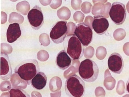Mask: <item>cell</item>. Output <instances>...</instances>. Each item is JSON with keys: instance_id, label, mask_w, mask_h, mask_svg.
Wrapping results in <instances>:
<instances>
[{"instance_id": "cell-1", "label": "cell", "mask_w": 129, "mask_h": 97, "mask_svg": "<svg viewBox=\"0 0 129 97\" xmlns=\"http://www.w3.org/2000/svg\"><path fill=\"white\" fill-rule=\"evenodd\" d=\"M39 71L38 62L34 59L23 61L15 69V72L28 85L31 84L32 79Z\"/></svg>"}, {"instance_id": "cell-2", "label": "cell", "mask_w": 129, "mask_h": 97, "mask_svg": "<svg viewBox=\"0 0 129 97\" xmlns=\"http://www.w3.org/2000/svg\"><path fill=\"white\" fill-rule=\"evenodd\" d=\"M65 90L67 95L69 97H82L85 93V84L80 77L73 75L66 81Z\"/></svg>"}, {"instance_id": "cell-3", "label": "cell", "mask_w": 129, "mask_h": 97, "mask_svg": "<svg viewBox=\"0 0 129 97\" xmlns=\"http://www.w3.org/2000/svg\"><path fill=\"white\" fill-rule=\"evenodd\" d=\"M78 72L81 78L85 81L89 83L94 82L98 78L99 67L93 61L86 59L80 64Z\"/></svg>"}, {"instance_id": "cell-4", "label": "cell", "mask_w": 129, "mask_h": 97, "mask_svg": "<svg viewBox=\"0 0 129 97\" xmlns=\"http://www.w3.org/2000/svg\"><path fill=\"white\" fill-rule=\"evenodd\" d=\"M84 46L75 34L67 36L64 43V50L73 60L82 58L84 50Z\"/></svg>"}, {"instance_id": "cell-5", "label": "cell", "mask_w": 129, "mask_h": 97, "mask_svg": "<svg viewBox=\"0 0 129 97\" xmlns=\"http://www.w3.org/2000/svg\"><path fill=\"white\" fill-rule=\"evenodd\" d=\"M126 9L125 5L120 2H115L112 4L109 15L111 19L117 25H121L126 19Z\"/></svg>"}, {"instance_id": "cell-6", "label": "cell", "mask_w": 129, "mask_h": 97, "mask_svg": "<svg viewBox=\"0 0 129 97\" xmlns=\"http://www.w3.org/2000/svg\"><path fill=\"white\" fill-rule=\"evenodd\" d=\"M74 34L84 46H88L92 40V29L84 23H79L76 26Z\"/></svg>"}, {"instance_id": "cell-7", "label": "cell", "mask_w": 129, "mask_h": 97, "mask_svg": "<svg viewBox=\"0 0 129 97\" xmlns=\"http://www.w3.org/2000/svg\"><path fill=\"white\" fill-rule=\"evenodd\" d=\"M67 24L66 21H58L52 28L50 37L55 43H61L66 39L68 30Z\"/></svg>"}, {"instance_id": "cell-8", "label": "cell", "mask_w": 129, "mask_h": 97, "mask_svg": "<svg viewBox=\"0 0 129 97\" xmlns=\"http://www.w3.org/2000/svg\"><path fill=\"white\" fill-rule=\"evenodd\" d=\"M27 19L33 29L38 30L41 27L44 23V17L41 9L35 5L28 13Z\"/></svg>"}, {"instance_id": "cell-9", "label": "cell", "mask_w": 129, "mask_h": 97, "mask_svg": "<svg viewBox=\"0 0 129 97\" xmlns=\"http://www.w3.org/2000/svg\"><path fill=\"white\" fill-rule=\"evenodd\" d=\"M108 66L111 72L115 74H120L124 67V62L122 56L117 53L111 54L108 59Z\"/></svg>"}, {"instance_id": "cell-10", "label": "cell", "mask_w": 129, "mask_h": 97, "mask_svg": "<svg viewBox=\"0 0 129 97\" xmlns=\"http://www.w3.org/2000/svg\"><path fill=\"white\" fill-rule=\"evenodd\" d=\"M12 75V69L9 58L7 54L1 53V79L7 80Z\"/></svg>"}, {"instance_id": "cell-11", "label": "cell", "mask_w": 129, "mask_h": 97, "mask_svg": "<svg viewBox=\"0 0 129 97\" xmlns=\"http://www.w3.org/2000/svg\"><path fill=\"white\" fill-rule=\"evenodd\" d=\"M92 27L96 33L102 35L106 33L109 28V21L103 15L94 16L92 23Z\"/></svg>"}, {"instance_id": "cell-12", "label": "cell", "mask_w": 129, "mask_h": 97, "mask_svg": "<svg viewBox=\"0 0 129 97\" xmlns=\"http://www.w3.org/2000/svg\"><path fill=\"white\" fill-rule=\"evenodd\" d=\"M21 32L19 24L17 23L10 24L7 31L8 42L11 43L15 41L21 36Z\"/></svg>"}, {"instance_id": "cell-13", "label": "cell", "mask_w": 129, "mask_h": 97, "mask_svg": "<svg viewBox=\"0 0 129 97\" xmlns=\"http://www.w3.org/2000/svg\"><path fill=\"white\" fill-rule=\"evenodd\" d=\"M56 66L61 70H64L69 68L72 64V59L64 50L58 53L56 58Z\"/></svg>"}, {"instance_id": "cell-14", "label": "cell", "mask_w": 129, "mask_h": 97, "mask_svg": "<svg viewBox=\"0 0 129 97\" xmlns=\"http://www.w3.org/2000/svg\"><path fill=\"white\" fill-rule=\"evenodd\" d=\"M47 81L46 75L43 72H39L32 79L31 84L34 89L41 90L45 87Z\"/></svg>"}, {"instance_id": "cell-15", "label": "cell", "mask_w": 129, "mask_h": 97, "mask_svg": "<svg viewBox=\"0 0 129 97\" xmlns=\"http://www.w3.org/2000/svg\"><path fill=\"white\" fill-rule=\"evenodd\" d=\"M11 97H29V95L25 91L21 89L13 88L9 91Z\"/></svg>"}]
</instances>
